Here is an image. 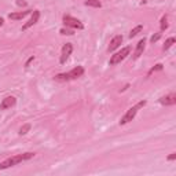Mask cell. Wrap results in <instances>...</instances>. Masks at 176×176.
<instances>
[{
	"instance_id": "6da1fadb",
	"label": "cell",
	"mask_w": 176,
	"mask_h": 176,
	"mask_svg": "<svg viewBox=\"0 0 176 176\" xmlns=\"http://www.w3.org/2000/svg\"><path fill=\"white\" fill-rule=\"evenodd\" d=\"M33 157H34V153L28 152V153H24V154H18V156H15V157H11V158H7L6 161L0 162V171L7 169V168H10V166H14L22 161H28V160L33 158Z\"/></svg>"
},
{
	"instance_id": "7a4b0ae2",
	"label": "cell",
	"mask_w": 176,
	"mask_h": 176,
	"mask_svg": "<svg viewBox=\"0 0 176 176\" xmlns=\"http://www.w3.org/2000/svg\"><path fill=\"white\" fill-rule=\"evenodd\" d=\"M84 73V68L83 66H76L74 69H72L68 73H59L55 76V80L58 81H69V80H76V78L81 77Z\"/></svg>"
},
{
	"instance_id": "3957f363",
	"label": "cell",
	"mask_w": 176,
	"mask_h": 176,
	"mask_svg": "<svg viewBox=\"0 0 176 176\" xmlns=\"http://www.w3.org/2000/svg\"><path fill=\"white\" fill-rule=\"evenodd\" d=\"M143 106H146V101H140L139 103H136L133 108L128 109V112L124 114V117L121 118V121H120V125H125V124H128V122H131L133 118H135V116H136V113L139 109H142Z\"/></svg>"
},
{
	"instance_id": "277c9868",
	"label": "cell",
	"mask_w": 176,
	"mask_h": 176,
	"mask_svg": "<svg viewBox=\"0 0 176 176\" xmlns=\"http://www.w3.org/2000/svg\"><path fill=\"white\" fill-rule=\"evenodd\" d=\"M129 52H131V47L129 45H127V47H124V48H121V51H118V52H116L114 55H112V58H110V66H114V65L120 64L121 61H124V59L127 58L128 55H129Z\"/></svg>"
},
{
	"instance_id": "5b68a950",
	"label": "cell",
	"mask_w": 176,
	"mask_h": 176,
	"mask_svg": "<svg viewBox=\"0 0 176 176\" xmlns=\"http://www.w3.org/2000/svg\"><path fill=\"white\" fill-rule=\"evenodd\" d=\"M64 24L66 28H72V29H84V25L81 21L74 18L72 15H64Z\"/></svg>"
},
{
	"instance_id": "8992f818",
	"label": "cell",
	"mask_w": 176,
	"mask_h": 176,
	"mask_svg": "<svg viewBox=\"0 0 176 176\" xmlns=\"http://www.w3.org/2000/svg\"><path fill=\"white\" fill-rule=\"evenodd\" d=\"M72 51H73V45H72V43H66L62 47V51H61V58H59V62L64 65L66 64V61L69 59V57H70V54H72Z\"/></svg>"
},
{
	"instance_id": "52a82bcc",
	"label": "cell",
	"mask_w": 176,
	"mask_h": 176,
	"mask_svg": "<svg viewBox=\"0 0 176 176\" xmlns=\"http://www.w3.org/2000/svg\"><path fill=\"white\" fill-rule=\"evenodd\" d=\"M40 20V11L39 10H34L33 11V14H32V17H30V20L26 22V24L22 26V30H26V29H29L30 26H33L34 24H37Z\"/></svg>"
},
{
	"instance_id": "ba28073f",
	"label": "cell",
	"mask_w": 176,
	"mask_h": 176,
	"mask_svg": "<svg viewBox=\"0 0 176 176\" xmlns=\"http://www.w3.org/2000/svg\"><path fill=\"white\" fill-rule=\"evenodd\" d=\"M145 47H146V39L143 37L138 41L136 44V48H135V52H133V59H138L140 55L143 54V51H145Z\"/></svg>"
},
{
	"instance_id": "9c48e42d",
	"label": "cell",
	"mask_w": 176,
	"mask_h": 176,
	"mask_svg": "<svg viewBox=\"0 0 176 176\" xmlns=\"http://www.w3.org/2000/svg\"><path fill=\"white\" fill-rule=\"evenodd\" d=\"M15 103H17V99L14 96H7L0 103V110H6V109L13 108V106H15Z\"/></svg>"
},
{
	"instance_id": "30bf717a",
	"label": "cell",
	"mask_w": 176,
	"mask_h": 176,
	"mask_svg": "<svg viewBox=\"0 0 176 176\" xmlns=\"http://www.w3.org/2000/svg\"><path fill=\"white\" fill-rule=\"evenodd\" d=\"M160 103L164 105V106H173L176 103V94H169V95H166V96H162L160 99Z\"/></svg>"
},
{
	"instance_id": "8fae6325",
	"label": "cell",
	"mask_w": 176,
	"mask_h": 176,
	"mask_svg": "<svg viewBox=\"0 0 176 176\" xmlns=\"http://www.w3.org/2000/svg\"><path fill=\"white\" fill-rule=\"evenodd\" d=\"M122 43V36H120V34H117V36H114L112 40H110V44H109V51L112 52V51H114V50H117L120 45H121Z\"/></svg>"
},
{
	"instance_id": "7c38bea8",
	"label": "cell",
	"mask_w": 176,
	"mask_h": 176,
	"mask_svg": "<svg viewBox=\"0 0 176 176\" xmlns=\"http://www.w3.org/2000/svg\"><path fill=\"white\" fill-rule=\"evenodd\" d=\"M28 14H30L29 10L28 11H20V13H11V14L8 15V18L13 20V21H20V20H22V18H25Z\"/></svg>"
},
{
	"instance_id": "4fadbf2b",
	"label": "cell",
	"mask_w": 176,
	"mask_h": 176,
	"mask_svg": "<svg viewBox=\"0 0 176 176\" xmlns=\"http://www.w3.org/2000/svg\"><path fill=\"white\" fill-rule=\"evenodd\" d=\"M84 4L88 6V7H95V8L102 7V3H101L99 0H85V1H84Z\"/></svg>"
},
{
	"instance_id": "5bb4252c",
	"label": "cell",
	"mask_w": 176,
	"mask_h": 176,
	"mask_svg": "<svg viewBox=\"0 0 176 176\" xmlns=\"http://www.w3.org/2000/svg\"><path fill=\"white\" fill-rule=\"evenodd\" d=\"M142 30H143L142 25H138V26H135V28H133V29L129 32V37H131V39H132V37H135V36H136V34H139Z\"/></svg>"
},
{
	"instance_id": "9a60e30c",
	"label": "cell",
	"mask_w": 176,
	"mask_h": 176,
	"mask_svg": "<svg viewBox=\"0 0 176 176\" xmlns=\"http://www.w3.org/2000/svg\"><path fill=\"white\" fill-rule=\"evenodd\" d=\"M175 37H169V39H166L165 40V44H164V47H162V48H164V51H166V50H169L172 47V45H173V44H175Z\"/></svg>"
},
{
	"instance_id": "2e32d148",
	"label": "cell",
	"mask_w": 176,
	"mask_h": 176,
	"mask_svg": "<svg viewBox=\"0 0 176 176\" xmlns=\"http://www.w3.org/2000/svg\"><path fill=\"white\" fill-rule=\"evenodd\" d=\"M160 26H161V32H164V30L168 29V15H162Z\"/></svg>"
},
{
	"instance_id": "e0dca14e",
	"label": "cell",
	"mask_w": 176,
	"mask_h": 176,
	"mask_svg": "<svg viewBox=\"0 0 176 176\" xmlns=\"http://www.w3.org/2000/svg\"><path fill=\"white\" fill-rule=\"evenodd\" d=\"M30 127H32L30 124H25V125H22L21 129H20V135H26V133L30 131Z\"/></svg>"
},
{
	"instance_id": "ac0fdd59",
	"label": "cell",
	"mask_w": 176,
	"mask_h": 176,
	"mask_svg": "<svg viewBox=\"0 0 176 176\" xmlns=\"http://www.w3.org/2000/svg\"><path fill=\"white\" fill-rule=\"evenodd\" d=\"M61 34H66V36H72L74 34V30L72 28H64V29H61Z\"/></svg>"
},
{
	"instance_id": "d6986e66",
	"label": "cell",
	"mask_w": 176,
	"mask_h": 176,
	"mask_svg": "<svg viewBox=\"0 0 176 176\" xmlns=\"http://www.w3.org/2000/svg\"><path fill=\"white\" fill-rule=\"evenodd\" d=\"M160 39H161V33H156V34H153V36H152V39H150V41H152V43L154 44L156 41H158Z\"/></svg>"
},
{
	"instance_id": "ffe728a7",
	"label": "cell",
	"mask_w": 176,
	"mask_h": 176,
	"mask_svg": "<svg viewBox=\"0 0 176 176\" xmlns=\"http://www.w3.org/2000/svg\"><path fill=\"white\" fill-rule=\"evenodd\" d=\"M162 69H164V68H162V65H161V64H158V65H156L154 68L150 69V72H149V74H152L153 72H157V70H162Z\"/></svg>"
},
{
	"instance_id": "44dd1931",
	"label": "cell",
	"mask_w": 176,
	"mask_h": 176,
	"mask_svg": "<svg viewBox=\"0 0 176 176\" xmlns=\"http://www.w3.org/2000/svg\"><path fill=\"white\" fill-rule=\"evenodd\" d=\"M17 6H20V7H26V1H24V0H17Z\"/></svg>"
},
{
	"instance_id": "7402d4cb",
	"label": "cell",
	"mask_w": 176,
	"mask_h": 176,
	"mask_svg": "<svg viewBox=\"0 0 176 176\" xmlns=\"http://www.w3.org/2000/svg\"><path fill=\"white\" fill-rule=\"evenodd\" d=\"M33 61H34V57H30V58L26 61V64H25V68H28V66L30 65V62H33Z\"/></svg>"
},
{
	"instance_id": "603a6c76",
	"label": "cell",
	"mask_w": 176,
	"mask_h": 176,
	"mask_svg": "<svg viewBox=\"0 0 176 176\" xmlns=\"http://www.w3.org/2000/svg\"><path fill=\"white\" fill-rule=\"evenodd\" d=\"M173 160H176V153H172L171 156L168 157V161H173Z\"/></svg>"
},
{
	"instance_id": "cb8c5ba5",
	"label": "cell",
	"mask_w": 176,
	"mask_h": 176,
	"mask_svg": "<svg viewBox=\"0 0 176 176\" xmlns=\"http://www.w3.org/2000/svg\"><path fill=\"white\" fill-rule=\"evenodd\" d=\"M3 24H4V20H3V18L0 17V26H3Z\"/></svg>"
}]
</instances>
